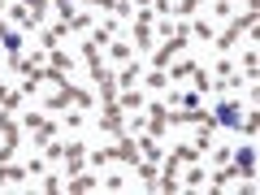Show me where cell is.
<instances>
[{
    "instance_id": "cell-1",
    "label": "cell",
    "mask_w": 260,
    "mask_h": 195,
    "mask_svg": "<svg viewBox=\"0 0 260 195\" xmlns=\"http://www.w3.org/2000/svg\"><path fill=\"white\" fill-rule=\"evenodd\" d=\"M251 30H256V9H247L243 18H234L230 26H225V35H217V48H221V52H230V48L243 44V35H251Z\"/></svg>"
},
{
    "instance_id": "cell-2",
    "label": "cell",
    "mask_w": 260,
    "mask_h": 195,
    "mask_svg": "<svg viewBox=\"0 0 260 195\" xmlns=\"http://www.w3.org/2000/svg\"><path fill=\"white\" fill-rule=\"evenodd\" d=\"M18 135H22V126L13 121V113L9 109H0V160H9L13 152H18Z\"/></svg>"
},
{
    "instance_id": "cell-3",
    "label": "cell",
    "mask_w": 260,
    "mask_h": 195,
    "mask_svg": "<svg viewBox=\"0 0 260 195\" xmlns=\"http://www.w3.org/2000/svg\"><path fill=\"white\" fill-rule=\"evenodd\" d=\"M44 13H48V0H18L13 5V18H18L22 30H35L44 22Z\"/></svg>"
},
{
    "instance_id": "cell-4",
    "label": "cell",
    "mask_w": 260,
    "mask_h": 195,
    "mask_svg": "<svg viewBox=\"0 0 260 195\" xmlns=\"http://www.w3.org/2000/svg\"><path fill=\"white\" fill-rule=\"evenodd\" d=\"M70 104H74V109H87V104H91V91H83V87H70V83H61V91H56L52 100H48V109H70Z\"/></svg>"
},
{
    "instance_id": "cell-5",
    "label": "cell",
    "mask_w": 260,
    "mask_h": 195,
    "mask_svg": "<svg viewBox=\"0 0 260 195\" xmlns=\"http://www.w3.org/2000/svg\"><path fill=\"white\" fill-rule=\"evenodd\" d=\"M234 178H243V182H251V178H256V148H251V139L243 143L239 152H234Z\"/></svg>"
},
{
    "instance_id": "cell-6",
    "label": "cell",
    "mask_w": 260,
    "mask_h": 195,
    "mask_svg": "<svg viewBox=\"0 0 260 195\" xmlns=\"http://www.w3.org/2000/svg\"><path fill=\"white\" fill-rule=\"evenodd\" d=\"M186 35H191L186 26H174V35H169V44H165V48L156 52V70H165V65L174 61V52H182V48H186Z\"/></svg>"
},
{
    "instance_id": "cell-7",
    "label": "cell",
    "mask_w": 260,
    "mask_h": 195,
    "mask_svg": "<svg viewBox=\"0 0 260 195\" xmlns=\"http://www.w3.org/2000/svg\"><path fill=\"white\" fill-rule=\"evenodd\" d=\"M22 126H26L30 135H35V143H39V148H48V143H52V135H56V126H52L48 117H39V113H30V117L22 121Z\"/></svg>"
},
{
    "instance_id": "cell-8",
    "label": "cell",
    "mask_w": 260,
    "mask_h": 195,
    "mask_svg": "<svg viewBox=\"0 0 260 195\" xmlns=\"http://www.w3.org/2000/svg\"><path fill=\"white\" fill-rule=\"evenodd\" d=\"M213 117H217V126H230V130H239V126H243V104H239V100H221Z\"/></svg>"
},
{
    "instance_id": "cell-9",
    "label": "cell",
    "mask_w": 260,
    "mask_h": 195,
    "mask_svg": "<svg viewBox=\"0 0 260 195\" xmlns=\"http://www.w3.org/2000/svg\"><path fill=\"white\" fill-rule=\"evenodd\" d=\"M100 130H109V135H126V126H121V104H117V100H104Z\"/></svg>"
},
{
    "instance_id": "cell-10",
    "label": "cell",
    "mask_w": 260,
    "mask_h": 195,
    "mask_svg": "<svg viewBox=\"0 0 260 195\" xmlns=\"http://www.w3.org/2000/svg\"><path fill=\"white\" fill-rule=\"evenodd\" d=\"M83 61H87V70H91V83H104V74H113V70H104V61H100V48L87 39L83 44Z\"/></svg>"
},
{
    "instance_id": "cell-11",
    "label": "cell",
    "mask_w": 260,
    "mask_h": 195,
    "mask_svg": "<svg viewBox=\"0 0 260 195\" xmlns=\"http://www.w3.org/2000/svg\"><path fill=\"white\" fill-rule=\"evenodd\" d=\"M135 48H139V52L152 48V9H139V22H135Z\"/></svg>"
},
{
    "instance_id": "cell-12",
    "label": "cell",
    "mask_w": 260,
    "mask_h": 195,
    "mask_svg": "<svg viewBox=\"0 0 260 195\" xmlns=\"http://www.w3.org/2000/svg\"><path fill=\"white\" fill-rule=\"evenodd\" d=\"M61 156H65V169H70V174H83V160H87L83 139H70V148H61Z\"/></svg>"
},
{
    "instance_id": "cell-13",
    "label": "cell",
    "mask_w": 260,
    "mask_h": 195,
    "mask_svg": "<svg viewBox=\"0 0 260 195\" xmlns=\"http://www.w3.org/2000/svg\"><path fill=\"white\" fill-rule=\"evenodd\" d=\"M165 109H169V104H148V135H152V139H160V135L169 130Z\"/></svg>"
},
{
    "instance_id": "cell-14",
    "label": "cell",
    "mask_w": 260,
    "mask_h": 195,
    "mask_svg": "<svg viewBox=\"0 0 260 195\" xmlns=\"http://www.w3.org/2000/svg\"><path fill=\"white\" fill-rule=\"evenodd\" d=\"M117 160H126V165H139V143L130 139V135H121V143H117Z\"/></svg>"
},
{
    "instance_id": "cell-15",
    "label": "cell",
    "mask_w": 260,
    "mask_h": 195,
    "mask_svg": "<svg viewBox=\"0 0 260 195\" xmlns=\"http://www.w3.org/2000/svg\"><path fill=\"white\" fill-rule=\"evenodd\" d=\"M65 186H70V195H83V191H95V186H100V182H95L91 174H74V178H70V182H65Z\"/></svg>"
},
{
    "instance_id": "cell-16",
    "label": "cell",
    "mask_w": 260,
    "mask_h": 195,
    "mask_svg": "<svg viewBox=\"0 0 260 195\" xmlns=\"http://www.w3.org/2000/svg\"><path fill=\"white\" fill-rule=\"evenodd\" d=\"M0 44L9 48V56L22 52V30H5V26H0Z\"/></svg>"
},
{
    "instance_id": "cell-17",
    "label": "cell",
    "mask_w": 260,
    "mask_h": 195,
    "mask_svg": "<svg viewBox=\"0 0 260 195\" xmlns=\"http://www.w3.org/2000/svg\"><path fill=\"white\" fill-rule=\"evenodd\" d=\"M169 156H174L178 165H182V160H186V165H195V160H200V148H186V143H178V148L169 152Z\"/></svg>"
},
{
    "instance_id": "cell-18",
    "label": "cell",
    "mask_w": 260,
    "mask_h": 195,
    "mask_svg": "<svg viewBox=\"0 0 260 195\" xmlns=\"http://www.w3.org/2000/svg\"><path fill=\"white\" fill-rule=\"evenodd\" d=\"M117 83H121V91H130V87L139 83V65H130V61H126V70L117 74Z\"/></svg>"
},
{
    "instance_id": "cell-19",
    "label": "cell",
    "mask_w": 260,
    "mask_h": 195,
    "mask_svg": "<svg viewBox=\"0 0 260 195\" xmlns=\"http://www.w3.org/2000/svg\"><path fill=\"white\" fill-rule=\"evenodd\" d=\"M22 100H26V91H5V87H0V109H9V113H13Z\"/></svg>"
},
{
    "instance_id": "cell-20",
    "label": "cell",
    "mask_w": 260,
    "mask_h": 195,
    "mask_svg": "<svg viewBox=\"0 0 260 195\" xmlns=\"http://www.w3.org/2000/svg\"><path fill=\"white\" fill-rule=\"evenodd\" d=\"M48 65H52L56 74H65V70H70V52H61V48H52V52H48Z\"/></svg>"
},
{
    "instance_id": "cell-21",
    "label": "cell",
    "mask_w": 260,
    "mask_h": 195,
    "mask_svg": "<svg viewBox=\"0 0 260 195\" xmlns=\"http://www.w3.org/2000/svg\"><path fill=\"white\" fill-rule=\"evenodd\" d=\"M113 30H117V22H104V26H95V30H91V44H95V48H100V44H109V39H113Z\"/></svg>"
},
{
    "instance_id": "cell-22",
    "label": "cell",
    "mask_w": 260,
    "mask_h": 195,
    "mask_svg": "<svg viewBox=\"0 0 260 195\" xmlns=\"http://www.w3.org/2000/svg\"><path fill=\"white\" fill-rule=\"evenodd\" d=\"M117 104H121V109H139V104H143V95L135 91V87H130V91H121V100H117Z\"/></svg>"
},
{
    "instance_id": "cell-23",
    "label": "cell",
    "mask_w": 260,
    "mask_h": 195,
    "mask_svg": "<svg viewBox=\"0 0 260 195\" xmlns=\"http://www.w3.org/2000/svg\"><path fill=\"white\" fill-rule=\"evenodd\" d=\"M243 74H247V83H256V48L243 56Z\"/></svg>"
},
{
    "instance_id": "cell-24",
    "label": "cell",
    "mask_w": 260,
    "mask_h": 195,
    "mask_svg": "<svg viewBox=\"0 0 260 195\" xmlns=\"http://www.w3.org/2000/svg\"><path fill=\"white\" fill-rule=\"evenodd\" d=\"M191 78H195V91H208V70H204V65H195Z\"/></svg>"
},
{
    "instance_id": "cell-25",
    "label": "cell",
    "mask_w": 260,
    "mask_h": 195,
    "mask_svg": "<svg viewBox=\"0 0 260 195\" xmlns=\"http://www.w3.org/2000/svg\"><path fill=\"white\" fill-rule=\"evenodd\" d=\"M135 169H139V178H143V182H156V165H152V160H143V165H135Z\"/></svg>"
},
{
    "instance_id": "cell-26",
    "label": "cell",
    "mask_w": 260,
    "mask_h": 195,
    "mask_svg": "<svg viewBox=\"0 0 260 195\" xmlns=\"http://www.w3.org/2000/svg\"><path fill=\"white\" fill-rule=\"evenodd\" d=\"M186 186H191V191H200V186H204V169H191V174H186Z\"/></svg>"
},
{
    "instance_id": "cell-27",
    "label": "cell",
    "mask_w": 260,
    "mask_h": 195,
    "mask_svg": "<svg viewBox=\"0 0 260 195\" xmlns=\"http://www.w3.org/2000/svg\"><path fill=\"white\" fill-rule=\"evenodd\" d=\"M65 22H70L74 30H87V26H91V18H87V13H74V18H65Z\"/></svg>"
},
{
    "instance_id": "cell-28",
    "label": "cell",
    "mask_w": 260,
    "mask_h": 195,
    "mask_svg": "<svg viewBox=\"0 0 260 195\" xmlns=\"http://www.w3.org/2000/svg\"><path fill=\"white\" fill-rule=\"evenodd\" d=\"M165 83H169L165 70H152V74H148V87H165Z\"/></svg>"
},
{
    "instance_id": "cell-29",
    "label": "cell",
    "mask_w": 260,
    "mask_h": 195,
    "mask_svg": "<svg viewBox=\"0 0 260 195\" xmlns=\"http://www.w3.org/2000/svg\"><path fill=\"white\" fill-rule=\"evenodd\" d=\"M109 52H113V56H117V61H130V44H113V48H109Z\"/></svg>"
},
{
    "instance_id": "cell-30",
    "label": "cell",
    "mask_w": 260,
    "mask_h": 195,
    "mask_svg": "<svg viewBox=\"0 0 260 195\" xmlns=\"http://www.w3.org/2000/svg\"><path fill=\"white\" fill-rule=\"evenodd\" d=\"M191 70H195V61H182V65H178V70H174V83H178V78H186V74H191Z\"/></svg>"
}]
</instances>
